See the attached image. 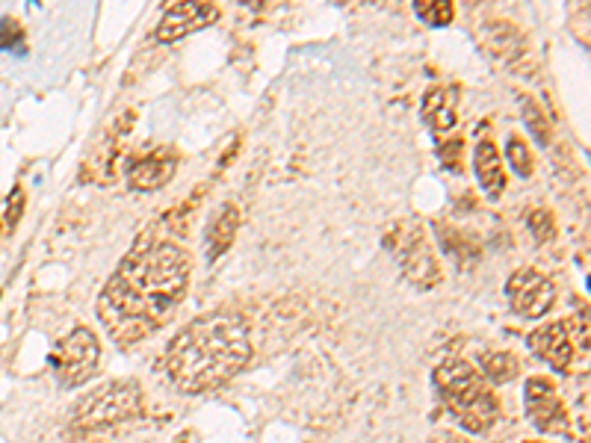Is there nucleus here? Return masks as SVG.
<instances>
[{"instance_id": "f257e3e1", "label": "nucleus", "mask_w": 591, "mask_h": 443, "mask_svg": "<svg viewBox=\"0 0 591 443\" xmlns=\"http://www.w3.org/2000/svg\"><path fill=\"white\" fill-rule=\"evenodd\" d=\"M189 287V254L175 240L139 236L98 296V319L122 349L160 331Z\"/></svg>"}, {"instance_id": "f03ea898", "label": "nucleus", "mask_w": 591, "mask_h": 443, "mask_svg": "<svg viewBox=\"0 0 591 443\" xmlns=\"http://www.w3.org/2000/svg\"><path fill=\"white\" fill-rule=\"evenodd\" d=\"M251 328L234 310L193 319L169 344L166 372L184 393H207L231 381L251 358Z\"/></svg>"}, {"instance_id": "7ed1b4c3", "label": "nucleus", "mask_w": 591, "mask_h": 443, "mask_svg": "<svg viewBox=\"0 0 591 443\" xmlns=\"http://www.w3.org/2000/svg\"><path fill=\"white\" fill-rule=\"evenodd\" d=\"M435 379V390H438L440 402L447 405L462 429L467 432H488L497 416H500V402L494 397V390L488 388L483 372H476L467 361L449 358L432 372Z\"/></svg>"}, {"instance_id": "20e7f679", "label": "nucleus", "mask_w": 591, "mask_h": 443, "mask_svg": "<svg viewBox=\"0 0 591 443\" xmlns=\"http://www.w3.org/2000/svg\"><path fill=\"white\" fill-rule=\"evenodd\" d=\"M143 411V393L134 381H113L104 388H95L92 393L77 402L74 408V425L86 432H101L110 425L127 423Z\"/></svg>"}, {"instance_id": "39448f33", "label": "nucleus", "mask_w": 591, "mask_h": 443, "mask_svg": "<svg viewBox=\"0 0 591 443\" xmlns=\"http://www.w3.org/2000/svg\"><path fill=\"white\" fill-rule=\"evenodd\" d=\"M385 249L394 254V261L400 263V270L414 287L432 289L440 284V263L432 252V243L426 231H423L417 222L405 219V222H396L391 231L385 234Z\"/></svg>"}, {"instance_id": "423d86ee", "label": "nucleus", "mask_w": 591, "mask_h": 443, "mask_svg": "<svg viewBox=\"0 0 591 443\" xmlns=\"http://www.w3.org/2000/svg\"><path fill=\"white\" fill-rule=\"evenodd\" d=\"M101 361V344L98 337L92 335L86 326H77L74 331L56 344L51 352V367H54L56 379L63 388H81L95 376Z\"/></svg>"}, {"instance_id": "0eeeda50", "label": "nucleus", "mask_w": 591, "mask_h": 443, "mask_svg": "<svg viewBox=\"0 0 591 443\" xmlns=\"http://www.w3.org/2000/svg\"><path fill=\"white\" fill-rule=\"evenodd\" d=\"M506 296H509L511 310L523 319L545 317L547 310L553 308L556 302V284L547 278L545 272L538 270H518L506 284Z\"/></svg>"}, {"instance_id": "6e6552de", "label": "nucleus", "mask_w": 591, "mask_h": 443, "mask_svg": "<svg viewBox=\"0 0 591 443\" xmlns=\"http://www.w3.org/2000/svg\"><path fill=\"white\" fill-rule=\"evenodd\" d=\"M175 169H178L175 148L160 145V148L145 151V155L134 157V160L127 164V183H131V190L136 192H154L175 178Z\"/></svg>"}, {"instance_id": "1a4fd4ad", "label": "nucleus", "mask_w": 591, "mask_h": 443, "mask_svg": "<svg viewBox=\"0 0 591 443\" xmlns=\"http://www.w3.org/2000/svg\"><path fill=\"white\" fill-rule=\"evenodd\" d=\"M527 414L541 432L568 434V411L556 393L553 381L541 379V376L527 381Z\"/></svg>"}, {"instance_id": "9d476101", "label": "nucleus", "mask_w": 591, "mask_h": 443, "mask_svg": "<svg viewBox=\"0 0 591 443\" xmlns=\"http://www.w3.org/2000/svg\"><path fill=\"white\" fill-rule=\"evenodd\" d=\"M216 19H219V10H216L214 3H175V7L166 10L160 24H157L154 39L163 42V45H169V42L187 39L189 33L210 28Z\"/></svg>"}, {"instance_id": "9b49d317", "label": "nucleus", "mask_w": 591, "mask_h": 443, "mask_svg": "<svg viewBox=\"0 0 591 443\" xmlns=\"http://www.w3.org/2000/svg\"><path fill=\"white\" fill-rule=\"evenodd\" d=\"M529 349L541 358V361L556 372H568L573 358L571 335H568V323H547V326L536 328L527 337Z\"/></svg>"}, {"instance_id": "f8f14e48", "label": "nucleus", "mask_w": 591, "mask_h": 443, "mask_svg": "<svg viewBox=\"0 0 591 443\" xmlns=\"http://www.w3.org/2000/svg\"><path fill=\"white\" fill-rule=\"evenodd\" d=\"M237 228H240V210L234 208V204H219V208L210 213L205 228L207 263H216L228 249H231L234 236H237Z\"/></svg>"}, {"instance_id": "ddd939ff", "label": "nucleus", "mask_w": 591, "mask_h": 443, "mask_svg": "<svg viewBox=\"0 0 591 443\" xmlns=\"http://www.w3.org/2000/svg\"><path fill=\"white\" fill-rule=\"evenodd\" d=\"M456 89H444V86H432L423 95L421 118L426 122L432 134H449L456 127Z\"/></svg>"}, {"instance_id": "4468645a", "label": "nucleus", "mask_w": 591, "mask_h": 443, "mask_svg": "<svg viewBox=\"0 0 591 443\" xmlns=\"http://www.w3.org/2000/svg\"><path fill=\"white\" fill-rule=\"evenodd\" d=\"M474 169L476 181L483 187V192L491 201H497L506 190V172H502L500 155H497V145L491 139H479L474 151Z\"/></svg>"}, {"instance_id": "2eb2a0df", "label": "nucleus", "mask_w": 591, "mask_h": 443, "mask_svg": "<svg viewBox=\"0 0 591 443\" xmlns=\"http://www.w3.org/2000/svg\"><path fill=\"white\" fill-rule=\"evenodd\" d=\"M488 48H491L494 56H500L502 63L518 68V72L529 60L527 39L520 36L511 24H491V28H488Z\"/></svg>"}, {"instance_id": "dca6fc26", "label": "nucleus", "mask_w": 591, "mask_h": 443, "mask_svg": "<svg viewBox=\"0 0 591 443\" xmlns=\"http://www.w3.org/2000/svg\"><path fill=\"white\" fill-rule=\"evenodd\" d=\"M414 15L426 24V28H447L456 10L449 0H417L414 3Z\"/></svg>"}, {"instance_id": "f3484780", "label": "nucleus", "mask_w": 591, "mask_h": 443, "mask_svg": "<svg viewBox=\"0 0 591 443\" xmlns=\"http://www.w3.org/2000/svg\"><path fill=\"white\" fill-rule=\"evenodd\" d=\"M483 370H485V379L494 381V384H502V381L515 379L520 367H518V361H515V355L494 352L483 358Z\"/></svg>"}, {"instance_id": "a211bd4d", "label": "nucleus", "mask_w": 591, "mask_h": 443, "mask_svg": "<svg viewBox=\"0 0 591 443\" xmlns=\"http://www.w3.org/2000/svg\"><path fill=\"white\" fill-rule=\"evenodd\" d=\"M506 157H509V166L515 169L518 178H529L532 175V155H529L527 143L518 134H509V139H506Z\"/></svg>"}, {"instance_id": "6ab92c4d", "label": "nucleus", "mask_w": 591, "mask_h": 443, "mask_svg": "<svg viewBox=\"0 0 591 443\" xmlns=\"http://www.w3.org/2000/svg\"><path fill=\"white\" fill-rule=\"evenodd\" d=\"M523 118H527V127L532 130V136L538 139V145H550V136H553V130H550V122H547L545 109L538 107L536 101L532 98H523Z\"/></svg>"}, {"instance_id": "aec40b11", "label": "nucleus", "mask_w": 591, "mask_h": 443, "mask_svg": "<svg viewBox=\"0 0 591 443\" xmlns=\"http://www.w3.org/2000/svg\"><path fill=\"white\" fill-rule=\"evenodd\" d=\"M527 225L538 243H550V240L556 236V222L547 210H532V213L527 217Z\"/></svg>"}, {"instance_id": "412c9836", "label": "nucleus", "mask_w": 591, "mask_h": 443, "mask_svg": "<svg viewBox=\"0 0 591 443\" xmlns=\"http://www.w3.org/2000/svg\"><path fill=\"white\" fill-rule=\"evenodd\" d=\"M0 51H24V30L15 19H0Z\"/></svg>"}, {"instance_id": "4be33fe9", "label": "nucleus", "mask_w": 591, "mask_h": 443, "mask_svg": "<svg viewBox=\"0 0 591 443\" xmlns=\"http://www.w3.org/2000/svg\"><path fill=\"white\" fill-rule=\"evenodd\" d=\"M462 139H449V143L438 145V160L449 172H462Z\"/></svg>"}, {"instance_id": "5701e85b", "label": "nucleus", "mask_w": 591, "mask_h": 443, "mask_svg": "<svg viewBox=\"0 0 591 443\" xmlns=\"http://www.w3.org/2000/svg\"><path fill=\"white\" fill-rule=\"evenodd\" d=\"M523 443H541V441H523Z\"/></svg>"}]
</instances>
